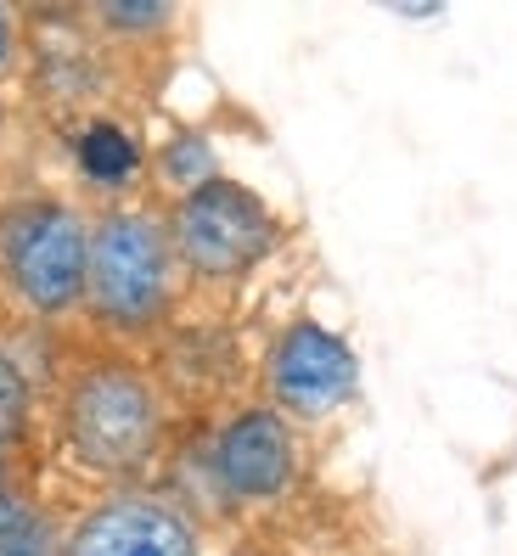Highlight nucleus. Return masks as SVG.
Listing matches in <instances>:
<instances>
[{"instance_id":"nucleus-1","label":"nucleus","mask_w":517,"mask_h":556,"mask_svg":"<svg viewBox=\"0 0 517 556\" xmlns=\"http://www.w3.org/2000/svg\"><path fill=\"white\" fill-rule=\"evenodd\" d=\"M56 439L90 478H136L164 450V388L141 359H85L56 400Z\"/></svg>"},{"instance_id":"nucleus-3","label":"nucleus","mask_w":517,"mask_h":556,"mask_svg":"<svg viewBox=\"0 0 517 556\" xmlns=\"http://www.w3.org/2000/svg\"><path fill=\"white\" fill-rule=\"evenodd\" d=\"M90 219L62 198H23L0 208V281L40 320L85 309Z\"/></svg>"},{"instance_id":"nucleus-4","label":"nucleus","mask_w":517,"mask_h":556,"mask_svg":"<svg viewBox=\"0 0 517 556\" xmlns=\"http://www.w3.org/2000/svg\"><path fill=\"white\" fill-rule=\"evenodd\" d=\"M164 225H169V242L180 258V276L203 281V287L248 281L281 248V214L237 175H219L198 191H186V198H175Z\"/></svg>"},{"instance_id":"nucleus-14","label":"nucleus","mask_w":517,"mask_h":556,"mask_svg":"<svg viewBox=\"0 0 517 556\" xmlns=\"http://www.w3.org/2000/svg\"><path fill=\"white\" fill-rule=\"evenodd\" d=\"M388 12H394L400 23H439V17H444L439 0H433V7H388Z\"/></svg>"},{"instance_id":"nucleus-5","label":"nucleus","mask_w":517,"mask_h":556,"mask_svg":"<svg viewBox=\"0 0 517 556\" xmlns=\"http://www.w3.org/2000/svg\"><path fill=\"white\" fill-rule=\"evenodd\" d=\"M361 394V354L327 320H287L265 354V405L287 421H327Z\"/></svg>"},{"instance_id":"nucleus-13","label":"nucleus","mask_w":517,"mask_h":556,"mask_svg":"<svg viewBox=\"0 0 517 556\" xmlns=\"http://www.w3.org/2000/svg\"><path fill=\"white\" fill-rule=\"evenodd\" d=\"M17 51H23V12L17 7H0V74L17 62Z\"/></svg>"},{"instance_id":"nucleus-2","label":"nucleus","mask_w":517,"mask_h":556,"mask_svg":"<svg viewBox=\"0 0 517 556\" xmlns=\"http://www.w3.org/2000/svg\"><path fill=\"white\" fill-rule=\"evenodd\" d=\"M180 287V258L164 214L113 203L90 219V276L85 315L113 338H147L169 320Z\"/></svg>"},{"instance_id":"nucleus-9","label":"nucleus","mask_w":517,"mask_h":556,"mask_svg":"<svg viewBox=\"0 0 517 556\" xmlns=\"http://www.w3.org/2000/svg\"><path fill=\"white\" fill-rule=\"evenodd\" d=\"M62 534L51 511L23 495L17 483H0V556H62Z\"/></svg>"},{"instance_id":"nucleus-6","label":"nucleus","mask_w":517,"mask_h":556,"mask_svg":"<svg viewBox=\"0 0 517 556\" xmlns=\"http://www.w3.org/2000/svg\"><path fill=\"white\" fill-rule=\"evenodd\" d=\"M209 478L225 501L265 506L281 501L299 478V433L270 405H242L209 439Z\"/></svg>"},{"instance_id":"nucleus-10","label":"nucleus","mask_w":517,"mask_h":556,"mask_svg":"<svg viewBox=\"0 0 517 556\" xmlns=\"http://www.w3.org/2000/svg\"><path fill=\"white\" fill-rule=\"evenodd\" d=\"M152 169H157V180H164L175 198H186V191L219 180V152H214V141L203 136V129H175V136L157 147Z\"/></svg>"},{"instance_id":"nucleus-12","label":"nucleus","mask_w":517,"mask_h":556,"mask_svg":"<svg viewBox=\"0 0 517 556\" xmlns=\"http://www.w3.org/2000/svg\"><path fill=\"white\" fill-rule=\"evenodd\" d=\"M85 17L113 40H152V35H164L180 12L164 7V0H108V7H90Z\"/></svg>"},{"instance_id":"nucleus-11","label":"nucleus","mask_w":517,"mask_h":556,"mask_svg":"<svg viewBox=\"0 0 517 556\" xmlns=\"http://www.w3.org/2000/svg\"><path fill=\"white\" fill-rule=\"evenodd\" d=\"M28 410H35V394H28V377L12 359V349L0 343V483H12V462L28 439Z\"/></svg>"},{"instance_id":"nucleus-8","label":"nucleus","mask_w":517,"mask_h":556,"mask_svg":"<svg viewBox=\"0 0 517 556\" xmlns=\"http://www.w3.org/2000/svg\"><path fill=\"white\" fill-rule=\"evenodd\" d=\"M68 152H74L79 180H85L90 191H102V198H124V191L141 180V169H147L141 136H136L124 118H108V113H90V118L74 129Z\"/></svg>"},{"instance_id":"nucleus-7","label":"nucleus","mask_w":517,"mask_h":556,"mask_svg":"<svg viewBox=\"0 0 517 556\" xmlns=\"http://www.w3.org/2000/svg\"><path fill=\"white\" fill-rule=\"evenodd\" d=\"M62 556H203V529L157 489H124L74 522Z\"/></svg>"}]
</instances>
